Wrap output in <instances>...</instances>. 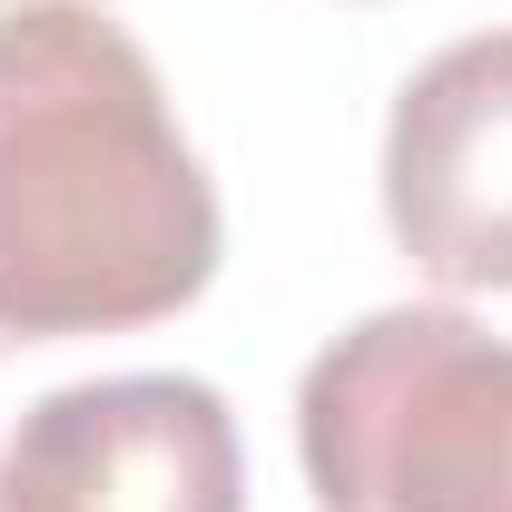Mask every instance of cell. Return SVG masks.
Segmentation results:
<instances>
[{
	"instance_id": "7a4b0ae2",
	"label": "cell",
	"mask_w": 512,
	"mask_h": 512,
	"mask_svg": "<svg viewBox=\"0 0 512 512\" xmlns=\"http://www.w3.org/2000/svg\"><path fill=\"white\" fill-rule=\"evenodd\" d=\"M316 512H512V345L463 306H375L296 384Z\"/></svg>"
},
{
	"instance_id": "277c9868",
	"label": "cell",
	"mask_w": 512,
	"mask_h": 512,
	"mask_svg": "<svg viewBox=\"0 0 512 512\" xmlns=\"http://www.w3.org/2000/svg\"><path fill=\"white\" fill-rule=\"evenodd\" d=\"M384 227L444 296L512 286V30H473L384 119Z\"/></svg>"
},
{
	"instance_id": "3957f363",
	"label": "cell",
	"mask_w": 512,
	"mask_h": 512,
	"mask_svg": "<svg viewBox=\"0 0 512 512\" xmlns=\"http://www.w3.org/2000/svg\"><path fill=\"white\" fill-rule=\"evenodd\" d=\"M10 512H247V444L197 375H99L40 394L0 453Z\"/></svg>"
},
{
	"instance_id": "5b68a950",
	"label": "cell",
	"mask_w": 512,
	"mask_h": 512,
	"mask_svg": "<svg viewBox=\"0 0 512 512\" xmlns=\"http://www.w3.org/2000/svg\"><path fill=\"white\" fill-rule=\"evenodd\" d=\"M0 512H10V493H0Z\"/></svg>"
},
{
	"instance_id": "6da1fadb",
	"label": "cell",
	"mask_w": 512,
	"mask_h": 512,
	"mask_svg": "<svg viewBox=\"0 0 512 512\" xmlns=\"http://www.w3.org/2000/svg\"><path fill=\"white\" fill-rule=\"evenodd\" d=\"M217 276V188L99 0L0 10V345L128 335Z\"/></svg>"
}]
</instances>
